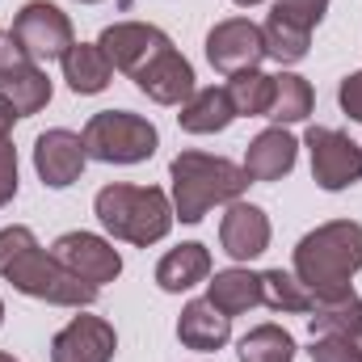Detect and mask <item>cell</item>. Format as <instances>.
I'll use <instances>...</instances> for the list:
<instances>
[{
  "mask_svg": "<svg viewBox=\"0 0 362 362\" xmlns=\"http://www.w3.org/2000/svg\"><path fill=\"white\" fill-rule=\"evenodd\" d=\"M0 278L13 282V291L55 303V308H93L97 303V286L81 282L72 270H64L55 262L51 249L38 245V236L25 223H13L0 232Z\"/></svg>",
  "mask_w": 362,
  "mask_h": 362,
  "instance_id": "cell-1",
  "label": "cell"
},
{
  "mask_svg": "<svg viewBox=\"0 0 362 362\" xmlns=\"http://www.w3.org/2000/svg\"><path fill=\"white\" fill-rule=\"evenodd\" d=\"M93 215L114 240H127L135 249H148V245L165 240L177 223L173 198L160 185H127V181L101 185L97 198H93Z\"/></svg>",
  "mask_w": 362,
  "mask_h": 362,
  "instance_id": "cell-2",
  "label": "cell"
},
{
  "mask_svg": "<svg viewBox=\"0 0 362 362\" xmlns=\"http://www.w3.org/2000/svg\"><path fill=\"white\" fill-rule=\"evenodd\" d=\"M169 181H173V215L181 223H202L211 206H228L249 189V173L236 160L198 148H185L173 156Z\"/></svg>",
  "mask_w": 362,
  "mask_h": 362,
  "instance_id": "cell-3",
  "label": "cell"
},
{
  "mask_svg": "<svg viewBox=\"0 0 362 362\" xmlns=\"http://www.w3.org/2000/svg\"><path fill=\"white\" fill-rule=\"evenodd\" d=\"M362 270V223L358 219H329L295 245V274L312 295L350 291Z\"/></svg>",
  "mask_w": 362,
  "mask_h": 362,
  "instance_id": "cell-4",
  "label": "cell"
},
{
  "mask_svg": "<svg viewBox=\"0 0 362 362\" xmlns=\"http://www.w3.org/2000/svg\"><path fill=\"white\" fill-rule=\"evenodd\" d=\"M81 139H85L89 160H101V165H144L160 148V131L144 114H131V110L93 114Z\"/></svg>",
  "mask_w": 362,
  "mask_h": 362,
  "instance_id": "cell-5",
  "label": "cell"
},
{
  "mask_svg": "<svg viewBox=\"0 0 362 362\" xmlns=\"http://www.w3.org/2000/svg\"><path fill=\"white\" fill-rule=\"evenodd\" d=\"M8 30H13V38L21 42V51H25L34 64H38V59H64V51L76 42L72 17H68L59 4H51V0H30V4H21Z\"/></svg>",
  "mask_w": 362,
  "mask_h": 362,
  "instance_id": "cell-6",
  "label": "cell"
},
{
  "mask_svg": "<svg viewBox=\"0 0 362 362\" xmlns=\"http://www.w3.org/2000/svg\"><path fill=\"white\" fill-rule=\"evenodd\" d=\"M308 144V156H312V177L320 189L337 194V189H350L362 181V144H354L346 131H333V127H312L303 135Z\"/></svg>",
  "mask_w": 362,
  "mask_h": 362,
  "instance_id": "cell-7",
  "label": "cell"
},
{
  "mask_svg": "<svg viewBox=\"0 0 362 362\" xmlns=\"http://www.w3.org/2000/svg\"><path fill=\"white\" fill-rule=\"evenodd\" d=\"M97 47L110 55L114 72H127V76L135 81L160 51L173 47V38H169L160 25H152V21H114V25L101 30Z\"/></svg>",
  "mask_w": 362,
  "mask_h": 362,
  "instance_id": "cell-8",
  "label": "cell"
},
{
  "mask_svg": "<svg viewBox=\"0 0 362 362\" xmlns=\"http://www.w3.org/2000/svg\"><path fill=\"white\" fill-rule=\"evenodd\" d=\"M206 59L215 72L223 76H236V72H249V68H262L266 59V38H262V25L249 21V17H228V21H215L211 34H206Z\"/></svg>",
  "mask_w": 362,
  "mask_h": 362,
  "instance_id": "cell-9",
  "label": "cell"
},
{
  "mask_svg": "<svg viewBox=\"0 0 362 362\" xmlns=\"http://www.w3.org/2000/svg\"><path fill=\"white\" fill-rule=\"evenodd\" d=\"M51 253L64 270H72L81 282H89L97 291H101V282H114L122 274V253L97 232H64L51 245Z\"/></svg>",
  "mask_w": 362,
  "mask_h": 362,
  "instance_id": "cell-10",
  "label": "cell"
},
{
  "mask_svg": "<svg viewBox=\"0 0 362 362\" xmlns=\"http://www.w3.org/2000/svg\"><path fill=\"white\" fill-rule=\"evenodd\" d=\"M89 165V152H85V139L68 127H51L34 139V173L42 177V185L51 189H68L72 181H81Z\"/></svg>",
  "mask_w": 362,
  "mask_h": 362,
  "instance_id": "cell-11",
  "label": "cell"
},
{
  "mask_svg": "<svg viewBox=\"0 0 362 362\" xmlns=\"http://www.w3.org/2000/svg\"><path fill=\"white\" fill-rule=\"evenodd\" d=\"M118 333L101 316H72L55 337H51V362H114Z\"/></svg>",
  "mask_w": 362,
  "mask_h": 362,
  "instance_id": "cell-12",
  "label": "cell"
},
{
  "mask_svg": "<svg viewBox=\"0 0 362 362\" xmlns=\"http://www.w3.org/2000/svg\"><path fill=\"white\" fill-rule=\"evenodd\" d=\"M270 215L257 206V202H245V198H236V202H228V211H223V219H219V245H223V253L232 257V262H253V257H262L266 249H270Z\"/></svg>",
  "mask_w": 362,
  "mask_h": 362,
  "instance_id": "cell-13",
  "label": "cell"
},
{
  "mask_svg": "<svg viewBox=\"0 0 362 362\" xmlns=\"http://www.w3.org/2000/svg\"><path fill=\"white\" fill-rule=\"evenodd\" d=\"M135 89L148 93L156 105H181V101H189V93L198 89V85H194L189 59L181 55L177 47H169V51H160V55L135 76Z\"/></svg>",
  "mask_w": 362,
  "mask_h": 362,
  "instance_id": "cell-14",
  "label": "cell"
},
{
  "mask_svg": "<svg viewBox=\"0 0 362 362\" xmlns=\"http://www.w3.org/2000/svg\"><path fill=\"white\" fill-rule=\"evenodd\" d=\"M177 341L194 354H215L232 341V316H223L211 299H189L177 316Z\"/></svg>",
  "mask_w": 362,
  "mask_h": 362,
  "instance_id": "cell-15",
  "label": "cell"
},
{
  "mask_svg": "<svg viewBox=\"0 0 362 362\" xmlns=\"http://www.w3.org/2000/svg\"><path fill=\"white\" fill-rule=\"evenodd\" d=\"M299 160V139L286 127H266L249 148H245V173L249 181H282Z\"/></svg>",
  "mask_w": 362,
  "mask_h": 362,
  "instance_id": "cell-16",
  "label": "cell"
},
{
  "mask_svg": "<svg viewBox=\"0 0 362 362\" xmlns=\"http://www.w3.org/2000/svg\"><path fill=\"white\" fill-rule=\"evenodd\" d=\"M177 122L185 135H219L236 122V105L223 85H202L189 93V101H181Z\"/></svg>",
  "mask_w": 362,
  "mask_h": 362,
  "instance_id": "cell-17",
  "label": "cell"
},
{
  "mask_svg": "<svg viewBox=\"0 0 362 362\" xmlns=\"http://www.w3.org/2000/svg\"><path fill=\"white\" fill-rule=\"evenodd\" d=\"M206 278H211V249L198 245V240H185L177 249H169L156 266V286L169 291V295H181V291H189Z\"/></svg>",
  "mask_w": 362,
  "mask_h": 362,
  "instance_id": "cell-18",
  "label": "cell"
},
{
  "mask_svg": "<svg viewBox=\"0 0 362 362\" xmlns=\"http://www.w3.org/2000/svg\"><path fill=\"white\" fill-rule=\"evenodd\" d=\"M59 64H64L68 89L81 93V97H93V93L110 89V81H114V64H110V55L97 42H72Z\"/></svg>",
  "mask_w": 362,
  "mask_h": 362,
  "instance_id": "cell-19",
  "label": "cell"
},
{
  "mask_svg": "<svg viewBox=\"0 0 362 362\" xmlns=\"http://www.w3.org/2000/svg\"><path fill=\"white\" fill-rule=\"evenodd\" d=\"M206 299L223 316H245L262 303V274L245 270V266L215 270V278H206Z\"/></svg>",
  "mask_w": 362,
  "mask_h": 362,
  "instance_id": "cell-20",
  "label": "cell"
},
{
  "mask_svg": "<svg viewBox=\"0 0 362 362\" xmlns=\"http://www.w3.org/2000/svg\"><path fill=\"white\" fill-rule=\"evenodd\" d=\"M308 329L312 337H325V333H350L358 337L362 329V299L350 291H337V295H316L312 312H308Z\"/></svg>",
  "mask_w": 362,
  "mask_h": 362,
  "instance_id": "cell-21",
  "label": "cell"
},
{
  "mask_svg": "<svg viewBox=\"0 0 362 362\" xmlns=\"http://www.w3.org/2000/svg\"><path fill=\"white\" fill-rule=\"evenodd\" d=\"M0 93L13 101L17 118H30V114L47 110V101H51L55 89H51V76L38 64H17V68L0 72Z\"/></svg>",
  "mask_w": 362,
  "mask_h": 362,
  "instance_id": "cell-22",
  "label": "cell"
},
{
  "mask_svg": "<svg viewBox=\"0 0 362 362\" xmlns=\"http://www.w3.org/2000/svg\"><path fill=\"white\" fill-rule=\"evenodd\" d=\"M316 105V93L303 76L295 72H278L274 76V101L266 110V118H274V127H291V122H303Z\"/></svg>",
  "mask_w": 362,
  "mask_h": 362,
  "instance_id": "cell-23",
  "label": "cell"
},
{
  "mask_svg": "<svg viewBox=\"0 0 362 362\" xmlns=\"http://www.w3.org/2000/svg\"><path fill=\"white\" fill-rule=\"evenodd\" d=\"M223 89L236 105V118H266V110L274 101V76H266L262 68H249V72L228 76Z\"/></svg>",
  "mask_w": 362,
  "mask_h": 362,
  "instance_id": "cell-24",
  "label": "cell"
},
{
  "mask_svg": "<svg viewBox=\"0 0 362 362\" xmlns=\"http://www.w3.org/2000/svg\"><path fill=\"white\" fill-rule=\"evenodd\" d=\"M240 362H295V337L282 325H257L236 346Z\"/></svg>",
  "mask_w": 362,
  "mask_h": 362,
  "instance_id": "cell-25",
  "label": "cell"
},
{
  "mask_svg": "<svg viewBox=\"0 0 362 362\" xmlns=\"http://www.w3.org/2000/svg\"><path fill=\"white\" fill-rule=\"evenodd\" d=\"M262 303L274 308V312H312L316 295L299 282V274L266 270L262 274Z\"/></svg>",
  "mask_w": 362,
  "mask_h": 362,
  "instance_id": "cell-26",
  "label": "cell"
},
{
  "mask_svg": "<svg viewBox=\"0 0 362 362\" xmlns=\"http://www.w3.org/2000/svg\"><path fill=\"white\" fill-rule=\"evenodd\" d=\"M262 38H266V55H270L274 64H299L308 55V47H312V34L308 30L291 25V21H282L274 13L266 17V25H262Z\"/></svg>",
  "mask_w": 362,
  "mask_h": 362,
  "instance_id": "cell-27",
  "label": "cell"
},
{
  "mask_svg": "<svg viewBox=\"0 0 362 362\" xmlns=\"http://www.w3.org/2000/svg\"><path fill=\"white\" fill-rule=\"evenodd\" d=\"M308 354L312 362H362V346L350 333H325V337H312Z\"/></svg>",
  "mask_w": 362,
  "mask_h": 362,
  "instance_id": "cell-28",
  "label": "cell"
},
{
  "mask_svg": "<svg viewBox=\"0 0 362 362\" xmlns=\"http://www.w3.org/2000/svg\"><path fill=\"white\" fill-rule=\"evenodd\" d=\"M270 13L312 34V30H316V25L325 21V13H329V0H274Z\"/></svg>",
  "mask_w": 362,
  "mask_h": 362,
  "instance_id": "cell-29",
  "label": "cell"
},
{
  "mask_svg": "<svg viewBox=\"0 0 362 362\" xmlns=\"http://www.w3.org/2000/svg\"><path fill=\"white\" fill-rule=\"evenodd\" d=\"M17 198V148L8 135H0V206Z\"/></svg>",
  "mask_w": 362,
  "mask_h": 362,
  "instance_id": "cell-30",
  "label": "cell"
},
{
  "mask_svg": "<svg viewBox=\"0 0 362 362\" xmlns=\"http://www.w3.org/2000/svg\"><path fill=\"white\" fill-rule=\"evenodd\" d=\"M337 101H341V114L362 122V72H350L341 85H337Z\"/></svg>",
  "mask_w": 362,
  "mask_h": 362,
  "instance_id": "cell-31",
  "label": "cell"
},
{
  "mask_svg": "<svg viewBox=\"0 0 362 362\" xmlns=\"http://www.w3.org/2000/svg\"><path fill=\"white\" fill-rule=\"evenodd\" d=\"M13 122H17V110H13V101L0 93V135H8V131H13Z\"/></svg>",
  "mask_w": 362,
  "mask_h": 362,
  "instance_id": "cell-32",
  "label": "cell"
},
{
  "mask_svg": "<svg viewBox=\"0 0 362 362\" xmlns=\"http://www.w3.org/2000/svg\"><path fill=\"white\" fill-rule=\"evenodd\" d=\"M232 4H240V8H253V4H262V0H232Z\"/></svg>",
  "mask_w": 362,
  "mask_h": 362,
  "instance_id": "cell-33",
  "label": "cell"
},
{
  "mask_svg": "<svg viewBox=\"0 0 362 362\" xmlns=\"http://www.w3.org/2000/svg\"><path fill=\"white\" fill-rule=\"evenodd\" d=\"M0 362H17V358H13V354H4V350H0Z\"/></svg>",
  "mask_w": 362,
  "mask_h": 362,
  "instance_id": "cell-34",
  "label": "cell"
},
{
  "mask_svg": "<svg viewBox=\"0 0 362 362\" xmlns=\"http://www.w3.org/2000/svg\"><path fill=\"white\" fill-rule=\"evenodd\" d=\"M0 325H4V299H0Z\"/></svg>",
  "mask_w": 362,
  "mask_h": 362,
  "instance_id": "cell-35",
  "label": "cell"
},
{
  "mask_svg": "<svg viewBox=\"0 0 362 362\" xmlns=\"http://www.w3.org/2000/svg\"><path fill=\"white\" fill-rule=\"evenodd\" d=\"M81 4H97V0H81Z\"/></svg>",
  "mask_w": 362,
  "mask_h": 362,
  "instance_id": "cell-36",
  "label": "cell"
},
{
  "mask_svg": "<svg viewBox=\"0 0 362 362\" xmlns=\"http://www.w3.org/2000/svg\"><path fill=\"white\" fill-rule=\"evenodd\" d=\"M358 346H362V329H358Z\"/></svg>",
  "mask_w": 362,
  "mask_h": 362,
  "instance_id": "cell-37",
  "label": "cell"
}]
</instances>
